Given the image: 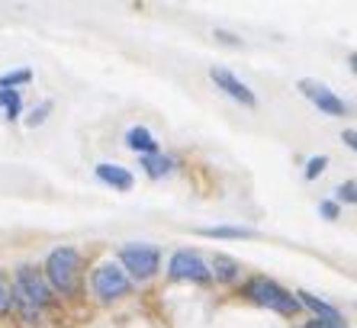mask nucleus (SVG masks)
Returning a JSON list of instances; mask_svg holds the SVG:
<instances>
[{"mask_svg": "<svg viewBox=\"0 0 357 328\" xmlns=\"http://www.w3.org/2000/svg\"><path fill=\"white\" fill-rule=\"evenodd\" d=\"M45 303H49V293H45L42 277L33 271V267H20L17 283H13V306H20L26 322H36Z\"/></svg>", "mask_w": 357, "mask_h": 328, "instance_id": "obj_1", "label": "nucleus"}, {"mask_svg": "<svg viewBox=\"0 0 357 328\" xmlns=\"http://www.w3.org/2000/svg\"><path fill=\"white\" fill-rule=\"evenodd\" d=\"M45 277L61 296H71L81 283V258L75 248H55L45 261Z\"/></svg>", "mask_w": 357, "mask_h": 328, "instance_id": "obj_2", "label": "nucleus"}, {"mask_svg": "<svg viewBox=\"0 0 357 328\" xmlns=\"http://www.w3.org/2000/svg\"><path fill=\"white\" fill-rule=\"evenodd\" d=\"M245 293H248L258 306H267V309L283 312V315H293V312L299 309L296 296L287 293L280 283H274V280H267V277H255L248 287H245Z\"/></svg>", "mask_w": 357, "mask_h": 328, "instance_id": "obj_3", "label": "nucleus"}, {"mask_svg": "<svg viewBox=\"0 0 357 328\" xmlns=\"http://www.w3.org/2000/svg\"><path fill=\"white\" fill-rule=\"evenodd\" d=\"M119 267L123 271H129L135 280H151L155 274H158V264H161V251L155 245H126L123 251H119ZM126 274V277H129Z\"/></svg>", "mask_w": 357, "mask_h": 328, "instance_id": "obj_4", "label": "nucleus"}, {"mask_svg": "<svg viewBox=\"0 0 357 328\" xmlns=\"http://www.w3.org/2000/svg\"><path fill=\"white\" fill-rule=\"evenodd\" d=\"M129 287H132V280L126 277V271L119 267V264L107 261V264H100L97 271H93V290H97L100 299H116V296H126L129 293Z\"/></svg>", "mask_w": 357, "mask_h": 328, "instance_id": "obj_5", "label": "nucleus"}, {"mask_svg": "<svg viewBox=\"0 0 357 328\" xmlns=\"http://www.w3.org/2000/svg\"><path fill=\"white\" fill-rule=\"evenodd\" d=\"M299 91L306 94V97L312 100V103H316L322 113H328V116H344V113H348V103H344L341 97H335V94L328 91L325 84L309 81V77H306V81H299Z\"/></svg>", "mask_w": 357, "mask_h": 328, "instance_id": "obj_6", "label": "nucleus"}, {"mask_svg": "<svg viewBox=\"0 0 357 328\" xmlns=\"http://www.w3.org/2000/svg\"><path fill=\"white\" fill-rule=\"evenodd\" d=\"M171 277L174 280H209V267L203 264L199 251H177L171 258Z\"/></svg>", "mask_w": 357, "mask_h": 328, "instance_id": "obj_7", "label": "nucleus"}, {"mask_svg": "<svg viewBox=\"0 0 357 328\" xmlns=\"http://www.w3.org/2000/svg\"><path fill=\"white\" fill-rule=\"evenodd\" d=\"M209 77L216 81V87H219V91H225V94H229V97H232V100H238V103H245V107H255V103H258V100H255V94H251L248 87H245V84H241L232 71H225V68H213V71H209Z\"/></svg>", "mask_w": 357, "mask_h": 328, "instance_id": "obj_8", "label": "nucleus"}, {"mask_svg": "<svg viewBox=\"0 0 357 328\" xmlns=\"http://www.w3.org/2000/svg\"><path fill=\"white\" fill-rule=\"evenodd\" d=\"M97 177L116 190H132V184H135L132 174L126 171V167H119V164H97Z\"/></svg>", "mask_w": 357, "mask_h": 328, "instance_id": "obj_9", "label": "nucleus"}, {"mask_svg": "<svg viewBox=\"0 0 357 328\" xmlns=\"http://www.w3.org/2000/svg\"><path fill=\"white\" fill-rule=\"evenodd\" d=\"M126 145L132 148V151H142V155H155L158 151V142L151 139V132L145 126H132V129L126 132Z\"/></svg>", "mask_w": 357, "mask_h": 328, "instance_id": "obj_10", "label": "nucleus"}, {"mask_svg": "<svg viewBox=\"0 0 357 328\" xmlns=\"http://www.w3.org/2000/svg\"><path fill=\"white\" fill-rule=\"evenodd\" d=\"M142 167L149 177H165V174L174 171V158H165V155H145L142 158Z\"/></svg>", "mask_w": 357, "mask_h": 328, "instance_id": "obj_11", "label": "nucleus"}, {"mask_svg": "<svg viewBox=\"0 0 357 328\" xmlns=\"http://www.w3.org/2000/svg\"><path fill=\"white\" fill-rule=\"evenodd\" d=\"M206 238H255V229H241V225H213V229H203Z\"/></svg>", "mask_w": 357, "mask_h": 328, "instance_id": "obj_12", "label": "nucleus"}, {"mask_svg": "<svg viewBox=\"0 0 357 328\" xmlns=\"http://www.w3.org/2000/svg\"><path fill=\"white\" fill-rule=\"evenodd\" d=\"M213 274H216V280H225V283H229V280L238 277V264H235L229 255H216L213 258Z\"/></svg>", "mask_w": 357, "mask_h": 328, "instance_id": "obj_13", "label": "nucleus"}, {"mask_svg": "<svg viewBox=\"0 0 357 328\" xmlns=\"http://www.w3.org/2000/svg\"><path fill=\"white\" fill-rule=\"evenodd\" d=\"M299 296H303V303H306L312 312H319L322 319H341V315H338V309H332V306H328V303H322V299H316V296H309V293H299Z\"/></svg>", "mask_w": 357, "mask_h": 328, "instance_id": "obj_14", "label": "nucleus"}, {"mask_svg": "<svg viewBox=\"0 0 357 328\" xmlns=\"http://www.w3.org/2000/svg\"><path fill=\"white\" fill-rule=\"evenodd\" d=\"M0 107H3L7 119H13V116L20 113V94L17 91H0Z\"/></svg>", "mask_w": 357, "mask_h": 328, "instance_id": "obj_15", "label": "nucleus"}, {"mask_svg": "<svg viewBox=\"0 0 357 328\" xmlns=\"http://www.w3.org/2000/svg\"><path fill=\"white\" fill-rule=\"evenodd\" d=\"M10 306H13V287H10V280L0 274V315L10 312Z\"/></svg>", "mask_w": 357, "mask_h": 328, "instance_id": "obj_16", "label": "nucleus"}, {"mask_svg": "<svg viewBox=\"0 0 357 328\" xmlns=\"http://www.w3.org/2000/svg\"><path fill=\"white\" fill-rule=\"evenodd\" d=\"M29 77H33V71H13V74H3V77H0V84L13 91V84H26Z\"/></svg>", "mask_w": 357, "mask_h": 328, "instance_id": "obj_17", "label": "nucleus"}, {"mask_svg": "<svg viewBox=\"0 0 357 328\" xmlns=\"http://www.w3.org/2000/svg\"><path fill=\"white\" fill-rule=\"evenodd\" d=\"M325 164H328V158H325V155L309 158V164H306V177H309V181H312V177H319V174L325 171Z\"/></svg>", "mask_w": 357, "mask_h": 328, "instance_id": "obj_18", "label": "nucleus"}, {"mask_svg": "<svg viewBox=\"0 0 357 328\" xmlns=\"http://www.w3.org/2000/svg\"><path fill=\"white\" fill-rule=\"evenodd\" d=\"M49 110H52V103L45 100V103H42L39 110H33V116H29L26 123H29V126H42V123H45V116H49Z\"/></svg>", "mask_w": 357, "mask_h": 328, "instance_id": "obj_19", "label": "nucleus"}, {"mask_svg": "<svg viewBox=\"0 0 357 328\" xmlns=\"http://www.w3.org/2000/svg\"><path fill=\"white\" fill-rule=\"evenodd\" d=\"M338 200H341V203H354V181L341 184V187H338Z\"/></svg>", "mask_w": 357, "mask_h": 328, "instance_id": "obj_20", "label": "nucleus"}, {"mask_svg": "<svg viewBox=\"0 0 357 328\" xmlns=\"http://www.w3.org/2000/svg\"><path fill=\"white\" fill-rule=\"evenodd\" d=\"M306 328H344V325H341V319H312Z\"/></svg>", "mask_w": 357, "mask_h": 328, "instance_id": "obj_21", "label": "nucleus"}, {"mask_svg": "<svg viewBox=\"0 0 357 328\" xmlns=\"http://www.w3.org/2000/svg\"><path fill=\"white\" fill-rule=\"evenodd\" d=\"M322 213L328 216V219H335V216H338V206H335V203H322Z\"/></svg>", "mask_w": 357, "mask_h": 328, "instance_id": "obj_22", "label": "nucleus"}]
</instances>
